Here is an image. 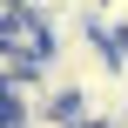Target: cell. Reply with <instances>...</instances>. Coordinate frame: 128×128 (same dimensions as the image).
I'll return each mask as SVG.
<instances>
[{
    "instance_id": "1",
    "label": "cell",
    "mask_w": 128,
    "mask_h": 128,
    "mask_svg": "<svg viewBox=\"0 0 128 128\" xmlns=\"http://www.w3.org/2000/svg\"><path fill=\"white\" fill-rule=\"evenodd\" d=\"M34 68H40V61H34V54H27V47H14V40H0V94H7V88H14V81H27V74H34Z\"/></svg>"
},
{
    "instance_id": "2",
    "label": "cell",
    "mask_w": 128,
    "mask_h": 128,
    "mask_svg": "<svg viewBox=\"0 0 128 128\" xmlns=\"http://www.w3.org/2000/svg\"><path fill=\"white\" fill-rule=\"evenodd\" d=\"M0 115H14V108H7V94H0Z\"/></svg>"
}]
</instances>
